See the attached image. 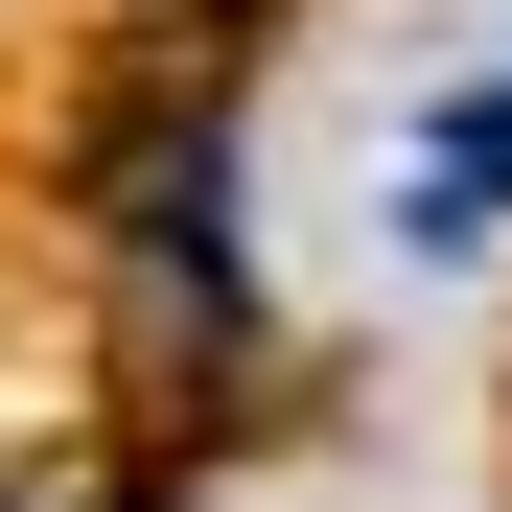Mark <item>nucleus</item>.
Here are the masks:
<instances>
[{"label":"nucleus","mask_w":512,"mask_h":512,"mask_svg":"<svg viewBox=\"0 0 512 512\" xmlns=\"http://www.w3.org/2000/svg\"><path fill=\"white\" fill-rule=\"evenodd\" d=\"M396 233H419V256H489V233H512V70L419 117V163H396Z\"/></svg>","instance_id":"1"}]
</instances>
